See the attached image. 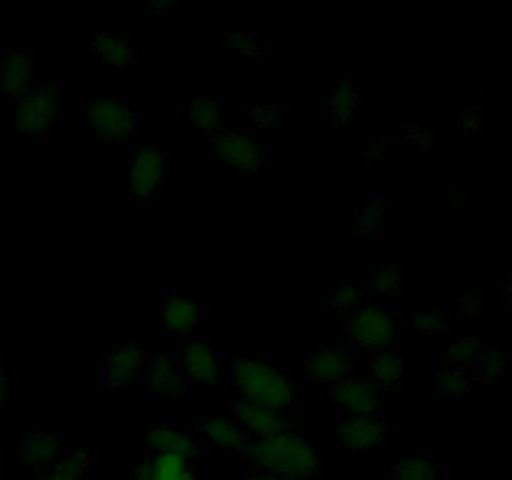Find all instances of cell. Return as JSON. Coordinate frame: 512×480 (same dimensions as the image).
Returning a JSON list of instances; mask_svg holds the SVG:
<instances>
[{"label":"cell","mask_w":512,"mask_h":480,"mask_svg":"<svg viewBox=\"0 0 512 480\" xmlns=\"http://www.w3.org/2000/svg\"><path fill=\"white\" fill-rule=\"evenodd\" d=\"M245 458L253 465L255 473L280 475V478L308 480L320 470V450L305 435L285 430L265 440H250L245 448Z\"/></svg>","instance_id":"cell-1"},{"label":"cell","mask_w":512,"mask_h":480,"mask_svg":"<svg viewBox=\"0 0 512 480\" xmlns=\"http://www.w3.org/2000/svg\"><path fill=\"white\" fill-rule=\"evenodd\" d=\"M230 383L240 398L263 408L285 410L295 408V383L283 368L260 358H240L230 368Z\"/></svg>","instance_id":"cell-2"},{"label":"cell","mask_w":512,"mask_h":480,"mask_svg":"<svg viewBox=\"0 0 512 480\" xmlns=\"http://www.w3.org/2000/svg\"><path fill=\"white\" fill-rule=\"evenodd\" d=\"M83 118L105 143H123L140 128V115L120 95H100L83 110Z\"/></svg>","instance_id":"cell-3"},{"label":"cell","mask_w":512,"mask_h":480,"mask_svg":"<svg viewBox=\"0 0 512 480\" xmlns=\"http://www.w3.org/2000/svg\"><path fill=\"white\" fill-rule=\"evenodd\" d=\"M400 323L383 305H363L348 320V340L370 353H383L398 340Z\"/></svg>","instance_id":"cell-4"},{"label":"cell","mask_w":512,"mask_h":480,"mask_svg":"<svg viewBox=\"0 0 512 480\" xmlns=\"http://www.w3.org/2000/svg\"><path fill=\"white\" fill-rule=\"evenodd\" d=\"M170 175V155L165 153L160 145H140L133 155H130L128 165V185L130 198L138 203H148L155 200L168 183Z\"/></svg>","instance_id":"cell-5"},{"label":"cell","mask_w":512,"mask_h":480,"mask_svg":"<svg viewBox=\"0 0 512 480\" xmlns=\"http://www.w3.org/2000/svg\"><path fill=\"white\" fill-rule=\"evenodd\" d=\"M213 150L230 173H255L268 165L270 153L248 130H223L213 138Z\"/></svg>","instance_id":"cell-6"},{"label":"cell","mask_w":512,"mask_h":480,"mask_svg":"<svg viewBox=\"0 0 512 480\" xmlns=\"http://www.w3.org/2000/svg\"><path fill=\"white\" fill-rule=\"evenodd\" d=\"M60 108H63V90L58 83L35 85L20 98L18 130L25 135H45L60 118Z\"/></svg>","instance_id":"cell-7"},{"label":"cell","mask_w":512,"mask_h":480,"mask_svg":"<svg viewBox=\"0 0 512 480\" xmlns=\"http://www.w3.org/2000/svg\"><path fill=\"white\" fill-rule=\"evenodd\" d=\"M178 365L188 383L198 385H215L223 380V363L220 353H215L213 345L205 338H193L180 345Z\"/></svg>","instance_id":"cell-8"},{"label":"cell","mask_w":512,"mask_h":480,"mask_svg":"<svg viewBox=\"0 0 512 480\" xmlns=\"http://www.w3.org/2000/svg\"><path fill=\"white\" fill-rule=\"evenodd\" d=\"M338 440L353 453H370L383 448L388 440V423L383 415H343L338 425Z\"/></svg>","instance_id":"cell-9"},{"label":"cell","mask_w":512,"mask_h":480,"mask_svg":"<svg viewBox=\"0 0 512 480\" xmlns=\"http://www.w3.org/2000/svg\"><path fill=\"white\" fill-rule=\"evenodd\" d=\"M148 355L140 340H130V343L120 345L115 353L108 355L100 370V385L105 390H125L135 380V375L145 368Z\"/></svg>","instance_id":"cell-10"},{"label":"cell","mask_w":512,"mask_h":480,"mask_svg":"<svg viewBox=\"0 0 512 480\" xmlns=\"http://www.w3.org/2000/svg\"><path fill=\"white\" fill-rule=\"evenodd\" d=\"M340 408L350 415H380L383 410V390L375 383L348 375L333 390Z\"/></svg>","instance_id":"cell-11"},{"label":"cell","mask_w":512,"mask_h":480,"mask_svg":"<svg viewBox=\"0 0 512 480\" xmlns=\"http://www.w3.org/2000/svg\"><path fill=\"white\" fill-rule=\"evenodd\" d=\"M148 370H145V385H148L150 395H160V398H180L188 393L190 383L183 375L180 365L175 363L170 353H158L148 358Z\"/></svg>","instance_id":"cell-12"},{"label":"cell","mask_w":512,"mask_h":480,"mask_svg":"<svg viewBox=\"0 0 512 480\" xmlns=\"http://www.w3.org/2000/svg\"><path fill=\"white\" fill-rule=\"evenodd\" d=\"M160 318L170 335H188L203 323L205 308L190 293H170L160 305Z\"/></svg>","instance_id":"cell-13"},{"label":"cell","mask_w":512,"mask_h":480,"mask_svg":"<svg viewBox=\"0 0 512 480\" xmlns=\"http://www.w3.org/2000/svg\"><path fill=\"white\" fill-rule=\"evenodd\" d=\"M235 415H238V425L248 435H255L258 440L273 438V435L285 433L290 430V420L285 413H278V410L263 408V405L248 403V400H238L233 405Z\"/></svg>","instance_id":"cell-14"},{"label":"cell","mask_w":512,"mask_h":480,"mask_svg":"<svg viewBox=\"0 0 512 480\" xmlns=\"http://www.w3.org/2000/svg\"><path fill=\"white\" fill-rule=\"evenodd\" d=\"M305 368L313 380L323 385H338L340 380H345L353 370V355L343 345H333V348H320L315 353L308 355L305 360Z\"/></svg>","instance_id":"cell-15"},{"label":"cell","mask_w":512,"mask_h":480,"mask_svg":"<svg viewBox=\"0 0 512 480\" xmlns=\"http://www.w3.org/2000/svg\"><path fill=\"white\" fill-rule=\"evenodd\" d=\"M0 88L3 95L23 98L35 88V63L28 50H10L0 60Z\"/></svg>","instance_id":"cell-16"},{"label":"cell","mask_w":512,"mask_h":480,"mask_svg":"<svg viewBox=\"0 0 512 480\" xmlns=\"http://www.w3.org/2000/svg\"><path fill=\"white\" fill-rule=\"evenodd\" d=\"M198 430L205 443L215 445L225 453H245V448L250 445V435L225 415H205V418H200Z\"/></svg>","instance_id":"cell-17"},{"label":"cell","mask_w":512,"mask_h":480,"mask_svg":"<svg viewBox=\"0 0 512 480\" xmlns=\"http://www.w3.org/2000/svg\"><path fill=\"white\" fill-rule=\"evenodd\" d=\"M145 443H148L150 455H178V458L188 460L200 455L198 440L178 425H155V428H150Z\"/></svg>","instance_id":"cell-18"},{"label":"cell","mask_w":512,"mask_h":480,"mask_svg":"<svg viewBox=\"0 0 512 480\" xmlns=\"http://www.w3.org/2000/svg\"><path fill=\"white\" fill-rule=\"evenodd\" d=\"M133 480H198L193 463L178 455H148L133 470Z\"/></svg>","instance_id":"cell-19"},{"label":"cell","mask_w":512,"mask_h":480,"mask_svg":"<svg viewBox=\"0 0 512 480\" xmlns=\"http://www.w3.org/2000/svg\"><path fill=\"white\" fill-rule=\"evenodd\" d=\"M60 453L63 448H60V438L55 433H28L18 443L20 460L35 470H48Z\"/></svg>","instance_id":"cell-20"},{"label":"cell","mask_w":512,"mask_h":480,"mask_svg":"<svg viewBox=\"0 0 512 480\" xmlns=\"http://www.w3.org/2000/svg\"><path fill=\"white\" fill-rule=\"evenodd\" d=\"M90 53L100 60V63L110 65L115 70H128L135 63V48L120 35L103 30V33L93 35V43H90Z\"/></svg>","instance_id":"cell-21"},{"label":"cell","mask_w":512,"mask_h":480,"mask_svg":"<svg viewBox=\"0 0 512 480\" xmlns=\"http://www.w3.org/2000/svg\"><path fill=\"white\" fill-rule=\"evenodd\" d=\"M188 118L193 120L195 128L203 135H208L210 140L215 135H220L225 130V108L223 100L215 98V95H203V98H195L188 105Z\"/></svg>","instance_id":"cell-22"},{"label":"cell","mask_w":512,"mask_h":480,"mask_svg":"<svg viewBox=\"0 0 512 480\" xmlns=\"http://www.w3.org/2000/svg\"><path fill=\"white\" fill-rule=\"evenodd\" d=\"M360 108V90L353 83H338L325 98V113L333 125H348Z\"/></svg>","instance_id":"cell-23"},{"label":"cell","mask_w":512,"mask_h":480,"mask_svg":"<svg viewBox=\"0 0 512 480\" xmlns=\"http://www.w3.org/2000/svg\"><path fill=\"white\" fill-rule=\"evenodd\" d=\"M390 480H438V465L428 453L410 450L390 468Z\"/></svg>","instance_id":"cell-24"},{"label":"cell","mask_w":512,"mask_h":480,"mask_svg":"<svg viewBox=\"0 0 512 480\" xmlns=\"http://www.w3.org/2000/svg\"><path fill=\"white\" fill-rule=\"evenodd\" d=\"M90 465H93V455H90L88 450H65V453H60L58 460L45 470L43 480H83Z\"/></svg>","instance_id":"cell-25"},{"label":"cell","mask_w":512,"mask_h":480,"mask_svg":"<svg viewBox=\"0 0 512 480\" xmlns=\"http://www.w3.org/2000/svg\"><path fill=\"white\" fill-rule=\"evenodd\" d=\"M370 370H373L375 385H378L380 390L395 388V385L403 383L405 378V360L400 358L398 353H393V350H383V353H375Z\"/></svg>","instance_id":"cell-26"},{"label":"cell","mask_w":512,"mask_h":480,"mask_svg":"<svg viewBox=\"0 0 512 480\" xmlns=\"http://www.w3.org/2000/svg\"><path fill=\"white\" fill-rule=\"evenodd\" d=\"M473 388V380L465 370L453 368V365H440L438 373H435V383L433 390L440 395V398H460L468 390Z\"/></svg>","instance_id":"cell-27"},{"label":"cell","mask_w":512,"mask_h":480,"mask_svg":"<svg viewBox=\"0 0 512 480\" xmlns=\"http://www.w3.org/2000/svg\"><path fill=\"white\" fill-rule=\"evenodd\" d=\"M483 343H480L478 338H473V335H468V338H458L453 345L448 348V353H445V365H453V368H470V365L478 363L480 353H483Z\"/></svg>","instance_id":"cell-28"},{"label":"cell","mask_w":512,"mask_h":480,"mask_svg":"<svg viewBox=\"0 0 512 480\" xmlns=\"http://www.w3.org/2000/svg\"><path fill=\"white\" fill-rule=\"evenodd\" d=\"M385 213H388V203H385L383 198H373L368 205L355 210V233H358L360 238L375 233V230L383 225Z\"/></svg>","instance_id":"cell-29"},{"label":"cell","mask_w":512,"mask_h":480,"mask_svg":"<svg viewBox=\"0 0 512 480\" xmlns=\"http://www.w3.org/2000/svg\"><path fill=\"white\" fill-rule=\"evenodd\" d=\"M400 288V273L395 265L385 263V260H375L370 268V290L378 295H390Z\"/></svg>","instance_id":"cell-30"},{"label":"cell","mask_w":512,"mask_h":480,"mask_svg":"<svg viewBox=\"0 0 512 480\" xmlns=\"http://www.w3.org/2000/svg\"><path fill=\"white\" fill-rule=\"evenodd\" d=\"M410 325H413L420 335L435 338V335H443L445 330H448L450 320L443 310H420V313H413Z\"/></svg>","instance_id":"cell-31"},{"label":"cell","mask_w":512,"mask_h":480,"mask_svg":"<svg viewBox=\"0 0 512 480\" xmlns=\"http://www.w3.org/2000/svg\"><path fill=\"white\" fill-rule=\"evenodd\" d=\"M225 40H228V45H233L235 50L248 55V58H263V55L270 53V50L260 43L258 35L248 33V30H228V33H225Z\"/></svg>","instance_id":"cell-32"},{"label":"cell","mask_w":512,"mask_h":480,"mask_svg":"<svg viewBox=\"0 0 512 480\" xmlns=\"http://www.w3.org/2000/svg\"><path fill=\"white\" fill-rule=\"evenodd\" d=\"M285 113H288V108L280 103H258L248 108V118L255 128H270V125L280 123Z\"/></svg>","instance_id":"cell-33"},{"label":"cell","mask_w":512,"mask_h":480,"mask_svg":"<svg viewBox=\"0 0 512 480\" xmlns=\"http://www.w3.org/2000/svg\"><path fill=\"white\" fill-rule=\"evenodd\" d=\"M475 365H478L480 378L488 380V383H495V380H498L505 370V355L498 353L495 348H485L483 353H480L478 363Z\"/></svg>","instance_id":"cell-34"},{"label":"cell","mask_w":512,"mask_h":480,"mask_svg":"<svg viewBox=\"0 0 512 480\" xmlns=\"http://www.w3.org/2000/svg\"><path fill=\"white\" fill-rule=\"evenodd\" d=\"M360 298H363V290L355 288L353 283H340L335 288V293L330 295V310H353L360 305Z\"/></svg>","instance_id":"cell-35"},{"label":"cell","mask_w":512,"mask_h":480,"mask_svg":"<svg viewBox=\"0 0 512 480\" xmlns=\"http://www.w3.org/2000/svg\"><path fill=\"white\" fill-rule=\"evenodd\" d=\"M410 140H413L415 145H418L420 150H430L435 145V138L430 130H423V128H413L410 130Z\"/></svg>","instance_id":"cell-36"},{"label":"cell","mask_w":512,"mask_h":480,"mask_svg":"<svg viewBox=\"0 0 512 480\" xmlns=\"http://www.w3.org/2000/svg\"><path fill=\"white\" fill-rule=\"evenodd\" d=\"M463 125H465V133L475 135L480 130V110L478 108H470L468 113L463 115Z\"/></svg>","instance_id":"cell-37"},{"label":"cell","mask_w":512,"mask_h":480,"mask_svg":"<svg viewBox=\"0 0 512 480\" xmlns=\"http://www.w3.org/2000/svg\"><path fill=\"white\" fill-rule=\"evenodd\" d=\"M458 310L465 315H475L480 310V298H475V295H463V298L458 300Z\"/></svg>","instance_id":"cell-38"},{"label":"cell","mask_w":512,"mask_h":480,"mask_svg":"<svg viewBox=\"0 0 512 480\" xmlns=\"http://www.w3.org/2000/svg\"><path fill=\"white\" fill-rule=\"evenodd\" d=\"M8 393H10V380L8 375H5L3 353H0V408H5V403H8Z\"/></svg>","instance_id":"cell-39"},{"label":"cell","mask_w":512,"mask_h":480,"mask_svg":"<svg viewBox=\"0 0 512 480\" xmlns=\"http://www.w3.org/2000/svg\"><path fill=\"white\" fill-rule=\"evenodd\" d=\"M168 10H178V5L173 0H160V3H150L148 5V13H168Z\"/></svg>","instance_id":"cell-40"},{"label":"cell","mask_w":512,"mask_h":480,"mask_svg":"<svg viewBox=\"0 0 512 480\" xmlns=\"http://www.w3.org/2000/svg\"><path fill=\"white\" fill-rule=\"evenodd\" d=\"M248 480H293V478H280V475H265V473H253Z\"/></svg>","instance_id":"cell-41"},{"label":"cell","mask_w":512,"mask_h":480,"mask_svg":"<svg viewBox=\"0 0 512 480\" xmlns=\"http://www.w3.org/2000/svg\"><path fill=\"white\" fill-rule=\"evenodd\" d=\"M33 480H43V475H38V478H33Z\"/></svg>","instance_id":"cell-42"},{"label":"cell","mask_w":512,"mask_h":480,"mask_svg":"<svg viewBox=\"0 0 512 480\" xmlns=\"http://www.w3.org/2000/svg\"><path fill=\"white\" fill-rule=\"evenodd\" d=\"M0 95H3V88H0Z\"/></svg>","instance_id":"cell-43"}]
</instances>
